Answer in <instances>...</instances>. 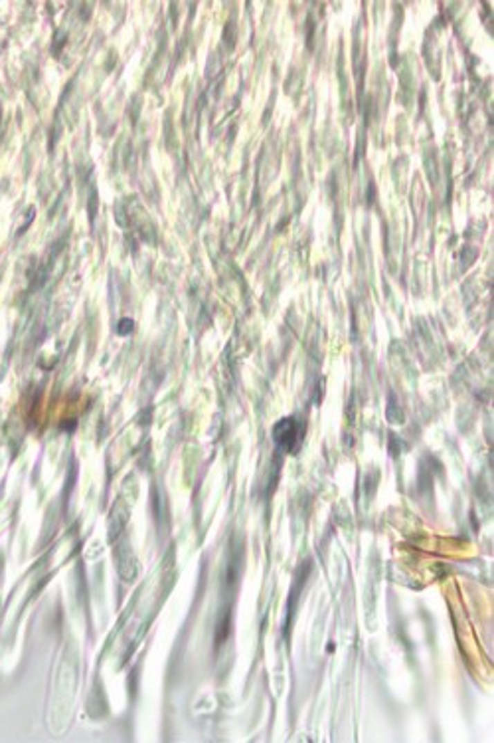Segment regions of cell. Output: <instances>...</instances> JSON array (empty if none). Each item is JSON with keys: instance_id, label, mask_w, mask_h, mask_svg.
<instances>
[{"instance_id": "cell-1", "label": "cell", "mask_w": 494, "mask_h": 743, "mask_svg": "<svg viewBox=\"0 0 494 743\" xmlns=\"http://www.w3.org/2000/svg\"><path fill=\"white\" fill-rule=\"evenodd\" d=\"M273 436L281 448L287 450V452H295V448L301 444V424L295 421V419H283V421L279 422L273 428Z\"/></svg>"}]
</instances>
